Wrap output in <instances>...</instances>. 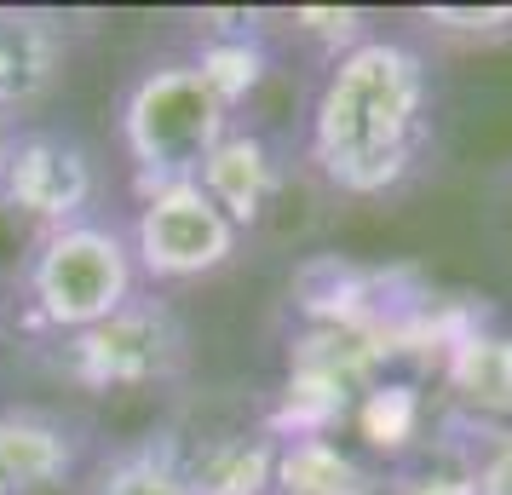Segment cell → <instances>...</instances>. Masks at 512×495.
<instances>
[{"mask_svg": "<svg viewBox=\"0 0 512 495\" xmlns=\"http://www.w3.org/2000/svg\"><path fill=\"white\" fill-rule=\"evenodd\" d=\"M426 64L392 35H363L334 52L323 93L311 104V162L351 196L392 190L426 139Z\"/></svg>", "mask_w": 512, "mask_h": 495, "instance_id": "obj_1", "label": "cell"}, {"mask_svg": "<svg viewBox=\"0 0 512 495\" xmlns=\"http://www.w3.org/2000/svg\"><path fill=\"white\" fill-rule=\"evenodd\" d=\"M231 139V104L202 64H150L121 98V144L133 156L139 190L190 185L219 144Z\"/></svg>", "mask_w": 512, "mask_h": 495, "instance_id": "obj_2", "label": "cell"}, {"mask_svg": "<svg viewBox=\"0 0 512 495\" xmlns=\"http://www.w3.org/2000/svg\"><path fill=\"white\" fill-rule=\"evenodd\" d=\"M139 260L133 242L104 219H75L64 231H47L29 260V306L58 334H87L110 323L121 306H133Z\"/></svg>", "mask_w": 512, "mask_h": 495, "instance_id": "obj_3", "label": "cell"}, {"mask_svg": "<svg viewBox=\"0 0 512 495\" xmlns=\"http://www.w3.org/2000/svg\"><path fill=\"white\" fill-rule=\"evenodd\" d=\"M127 242L150 283H196L219 265H231L242 225L202 190V179H190V185L144 190Z\"/></svg>", "mask_w": 512, "mask_h": 495, "instance_id": "obj_4", "label": "cell"}, {"mask_svg": "<svg viewBox=\"0 0 512 495\" xmlns=\"http://www.w3.org/2000/svg\"><path fill=\"white\" fill-rule=\"evenodd\" d=\"M0 202L35 219L41 231H64L75 219H87V208L98 202L93 150L70 133H52V127H18L12 162L0 179Z\"/></svg>", "mask_w": 512, "mask_h": 495, "instance_id": "obj_5", "label": "cell"}, {"mask_svg": "<svg viewBox=\"0 0 512 495\" xmlns=\"http://www.w3.org/2000/svg\"><path fill=\"white\" fill-rule=\"evenodd\" d=\"M185 357V334L167 317L162 306H150L133 294V306H121L110 323L81 334V369L87 380L104 386H144V380H162L179 369Z\"/></svg>", "mask_w": 512, "mask_h": 495, "instance_id": "obj_6", "label": "cell"}, {"mask_svg": "<svg viewBox=\"0 0 512 495\" xmlns=\"http://www.w3.org/2000/svg\"><path fill=\"white\" fill-rule=\"evenodd\" d=\"M64 58H70V41L52 12L0 6V116L18 121L35 104H47L64 75Z\"/></svg>", "mask_w": 512, "mask_h": 495, "instance_id": "obj_7", "label": "cell"}, {"mask_svg": "<svg viewBox=\"0 0 512 495\" xmlns=\"http://www.w3.org/2000/svg\"><path fill=\"white\" fill-rule=\"evenodd\" d=\"M81 455L75 426L47 409H0V495H41L64 484Z\"/></svg>", "mask_w": 512, "mask_h": 495, "instance_id": "obj_8", "label": "cell"}, {"mask_svg": "<svg viewBox=\"0 0 512 495\" xmlns=\"http://www.w3.org/2000/svg\"><path fill=\"white\" fill-rule=\"evenodd\" d=\"M443 386L478 421H512V334H466L449 346Z\"/></svg>", "mask_w": 512, "mask_h": 495, "instance_id": "obj_9", "label": "cell"}, {"mask_svg": "<svg viewBox=\"0 0 512 495\" xmlns=\"http://www.w3.org/2000/svg\"><path fill=\"white\" fill-rule=\"evenodd\" d=\"M271 179H277L271 150H265L259 139H248V133H231V139L208 156V167H202V190L231 213L236 225L259 219L265 196H271Z\"/></svg>", "mask_w": 512, "mask_h": 495, "instance_id": "obj_10", "label": "cell"}, {"mask_svg": "<svg viewBox=\"0 0 512 495\" xmlns=\"http://www.w3.org/2000/svg\"><path fill=\"white\" fill-rule=\"evenodd\" d=\"M185 478H190L196 495H265V484L277 478V449L248 444V438H225V444H213Z\"/></svg>", "mask_w": 512, "mask_h": 495, "instance_id": "obj_11", "label": "cell"}, {"mask_svg": "<svg viewBox=\"0 0 512 495\" xmlns=\"http://www.w3.org/2000/svg\"><path fill=\"white\" fill-rule=\"evenodd\" d=\"M93 495H196V490H190V478L179 467H167L156 455H133V461L104 472Z\"/></svg>", "mask_w": 512, "mask_h": 495, "instance_id": "obj_12", "label": "cell"}, {"mask_svg": "<svg viewBox=\"0 0 512 495\" xmlns=\"http://www.w3.org/2000/svg\"><path fill=\"white\" fill-rule=\"evenodd\" d=\"M426 24L461 29V35H495V29H512V6H426Z\"/></svg>", "mask_w": 512, "mask_h": 495, "instance_id": "obj_13", "label": "cell"}, {"mask_svg": "<svg viewBox=\"0 0 512 495\" xmlns=\"http://www.w3.org/2000/svg\"><path fill=\"white\" fill-rule=\"evenodd\" d=\"M478 495H512V432L495 438L489 461L478 467Z\"/></svg>", "mask_w": 512, "mask_h": 495, "instance_id": "obj_14", "label": "cell"}, {"mask_svg": "<svg viewBox=\"0 0 512 495\" xmlns=\"http://www.w3.org/2000/svg\"><path fill=\"white\" fill-rule=\"evenodd\" d=\"M12 144H18V121L0 116V179H6V162H12Z\"/></svg>", "mask_w": 512, "mask_h": 495, "instance_id": "obj_15", "label": "cell"}]
</instances>
